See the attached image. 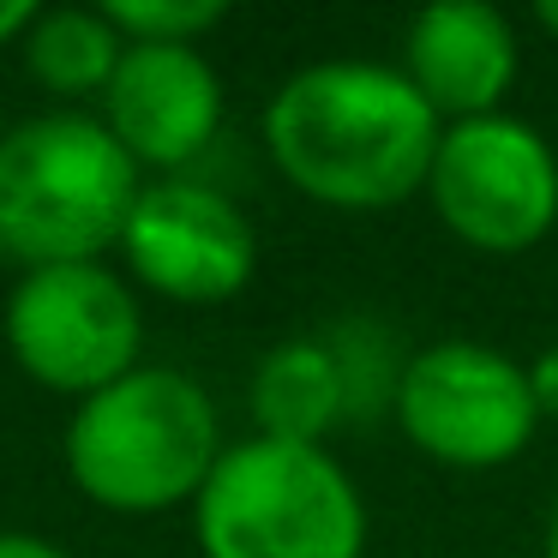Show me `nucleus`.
Masks as SVG:
<instances>
[{
  "label": "nucleus",
  "mask_w": 558,
  "mask_h": 558,
  "mask_svg": "<svg viewBox=\"0 0 558 558\" xmlns=\"http://www.w3.org/2000/svg\"><path fill=\"white\" fill-rule=\"evenodd\" d=\"M433 102L402 66L318 61L265 109V145L306 198L337 210H390L421 193L438 157Z\"/></svg>",
  "instance_id": "1"
},
{
  "label": "nucleus",
  "mask_w": 558,
  "mask_h": 558,
  "mask_svg": "<svg viewBox=\"0 0 558 558\" xmlns=\"http://www.w3.org/2000/svg\"><path fill=\"white\" fill-rule=\"evenodd\" d=\"M138 162L90 114H37L0 138V253L25 270L97 265L138 205Z\"/></svg>",
  "instance_id": "2"
},
{
  "label": "nucleus",
  "mask_w": 558,
  "mask_h": 558,
  "mask_svg": "<svg viewBox=\"0 0 558 558\" xmlns=\"http://www.w3.org/2000/svg\"><path fill=\"white\" fill-rule=\"evenodd\" d=\"M222 457L217 409L174 366H133L66 421V474L102 510L150 517L198 498Z\"/></svg>",
  "instance_id": "3"
},
{
  "label": "nucleus",
  "mask_w": 558,
  "mask_h": 558,
  "mask_svg": "<svg viewBox=\"0 0 558 558\" xmlns=\"http://www.w3.org/2000/svg\"><path fill=\"white\" fill-rule=\"evenodd\" d=\"M205 558H361L366 505L325 445H229L193 498Z\"/></svg>",
  "instance_id": "4"
},
{
  "label": "nucleus",
  "mask_w": 558,
  "mask_h": 558,
  "mask_svg": "<svg viewBox=\"0 0 558 558\" xmlns=\"http://www.w3.org/2000/svg\"><path fill=\"white\" fill-rule=\"evenodd\" d=\"M426 193L462 246L529 253L558 222V157L517 114L457 121L438 138Z\"/></svg>",
  "instance_id": "5"
},
{
  "label": "nucleus",
  "mask_w": 558,
  "mask_h": 558,
  "mask_svg": "<svg viewBox=\"0 0 558 558\" xmlns=\"http://www.w3.org/2000/svg\"><path fill=\"white\" fill-rule=\"evenodd\" d=\"M138 301L102 265L25 270L7 301V349L37 385L97 397L138 366Z\"/></svg>",
  "instance_id": "6"
},
{
  "label": "nucleus",
  "mask_w": 558,
  "mask_h": 558,
  "mask_svg": "<svg viewBox=\"0 0 558 558\" xmlns=\"http://www.w3.org/2000/svg\"><path fill=\"white\" fill-rule=\"evenodd\" d=\"M397 421L426 457L450 469H498L529 450L541 409L529 390V366L486 342H433L397 378Z\"/></svg>",
  "instance_id": "7"
},
{
  "label": "nucleus",
  "mask_w": 558,
  "mask_h": 558,
  "mask_svg": "<svg viewBox=\"0 0 558 558\" xmlns=\"http://www.w3.org/2000/svg\"><path fill=\"white\" fill-rule=\"evenodd\" d=\"M126 265L145 289L186 306L229 301L258 270V234L229 193L198 181L145 186L126 217Z\"/></svg>",
  "instance_id": "8"
},
{
  "label": "nucleus",
  "mask_w": 558,
  "mask_h": 558,
  "mask_svg": "<svg viewBox=\"0 0 558 558\" xmlns=\"http://www.w3.org/2000/svg\"><path fill=\"white\" fill-rule=\"evenodd\" d=\"M102 126L133 162H193L222 126V78L193 43H126L109 90Z\"/></svg>",
  "instance_id": "9"
},
{
  "label": "nucleus",
  "mask_w": 558,
  "mask_h": 558,
  "mask_svg": "<svg viewBox=\"0 0 558 558\" xmlns=\"http://www.w3.org/2000/svg\"><path fill=\"white\" fill-rule=\"evenodd\" d=\"M402 73L433 102L438 121H481V114H498L517 78V31L486 0H438L414 13Z\"/></svg>",
  "instance_id": "10"
},
{
  "label": "nucleus",
  "mask_w": 558,
  "mask_h": 558,
  "mask_svg": "<svg viewBox=\"0 0 558 558\" xmlns=\"http://www.w3.org/2000/svg\"><path fill=\"white\" fill-rule=\"evenodd\" d=\"M349 409H354V373H349V361L318 337H294V342H282V349H270L253 373L258 438L318 445Z\"/></svg>",
  "instance_id": "11"
},
{
  "label": "nucleus",
  "mask_w": 558,
  "mask_h": 558,
  "mask_svg": "<svg viewBox=\"0 0 558 558\" xmlns=\"http://www.w3.org/2000/svg\"><path fill=\"white\" fill-rule=\"evenodd\" d=\"M126 54V37L109 25L102 13H37V25L25 31V73L37 78L54 97H90V90H109L114 66Z\"/></svg>",
  "instance_id": "12"
},
{
  "label": "nucleus",
  "mask_w": 558,
  "mask_h": 558,
  "mask_svg": "<svg viewBox=\"0 0 558 558\" xmlns=\"http://www.w3.org/2000/svg\"><path fill=\"white\" fill-rule=\"evenodd\" d=\"M222 0H109L102 19L126 43H193L210 25H222Z\"/></svg>",
  "instance_id": "13"
},
{
  "label": "nucleus",
  "mask_w": 558,
  "mask_h": 558,
  "mask_svg": "<svg viewBox=\"0 0 558 558\" xmlns=\"http://www.w3.org/2000/svg\"><path fill=\"white\" fill-rule=\"evenodd\" d=\"M529 390H534V409L541 414H558V349H546L529 366Z\"/></svg>",
  "instance_id": "14"
},
{
  "label": "nucleus",
  "mask_w": 558,
  "mask_h": 558,
  "mask_svg": "<svg viewBox=\"0 0 558 558\" xmlns=\"http://www.w3.org/2000/svg\"><path fill=\"white\" fill-rule=\"evenodd\" d=\"M0 558H66L54 541L43 534H19V529H0Z\"/></svg>",
  "instance_id": "15"
},
{
  "label": "nucleus",
  "mask_w": 558,
  "mask_h": 558,
  "mask_svg": "<svg viewBox=\"0 0 558 558\" xmlns=\"http://www.w3.org/2000/svg\"><path fill=\"white\" fill-rule=\"evenodd\" d=\"M31 25H37V7H31V0H0V49L19 43Z\"/></svg>",
  "instance_id": "16"
},
{
  "label": "nucleus",
  "mask_w": 558,
  "mask_h": 558,
  "mask_svg": "<svg viewBox=\"0 0 558 558\" xmlns=\"http://www.w3.org/2000/svg\"><path fill=\"white\" fill-rule=\"evenodd\" d=\"M534 19H541V25L558 37V0H541V7H534Z\"/></svg>",
  "instance_id": "17"
},
{
  "label": "nucleus",
  "mask_w": 558,
  "mask_h": 558,
  "mask_svg": "<svg viewBox=\"0 0 558 558\" xmlns=\"http://www.w3.org/2000/svg\"><path fill=\"white\" fill-rule=\"evenodd\" d=\"M546 558H558V505H553V522H546Z\"/></svg>",
  "instance_id": "18"
},
{
  "label": "nucleus",
  "mask_w": 558,
  "mask_h": 558,
  "mask_svg": "<svg viewBox=\"0 0 558 558\" xmlns=\"http://www.w3.org/2000/svg\"><path fill=\"white\" fill-rule=\"evenodd\" d=\"M0 138H7V133H0Z\"/></svg>",
  "instance_id": "19"
}]
</instances>
